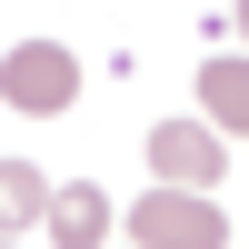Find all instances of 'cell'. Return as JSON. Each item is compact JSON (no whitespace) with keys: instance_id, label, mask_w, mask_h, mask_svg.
<instances>
[{"instance_id":"6da1fadb","label":"cell","mask_w":249,"mask_h":249,"mask_svg":"<svg viewBox=\"0 0 249 249\" xmlns=\"http://www.w3.org/2000/svg\"><path fill=\"white\" fill-rule=\"evenodd\" d=\"M0 100H10L20 120H60L80 100V60L60 50V40H20V50L0 60Z\"/></svg>"},{"instance_id":"7a4b0ae2","label":"cell","mask_w":249,"mask_h":249,"mask_svg":"<svg viewBox=\"0 0 249 249\" xmlns=\"http://www.w3.org/2000/svg\"><path fill=\"white\" fill-rule=\"evenodd\" d=\"M219 170H230V140L210 130V120H160L150 130V190H219Z\"/></svg>"},{"instance_id":"3957f363","label":"cell","mask_w":249,"mask_h":249,"mask_svg":"<svg viewBox=\"0 0 249 249\" xmlns=\"http://www.w3.org/2000/svg\"><path fill=\"white\" fill-rule=\"evenodd\" d=\"M130 230H140V249H230V210L199 190H150L130 210Z\"/></svg>"},{"instance_id":"277c9868","label":"cell","mask_w":249,"mask_h":249,"mask_svg":"<svg viewBox=\"0 0 249 249\" xmlns=\"http://www.w3.org/2000/svg\"><path fill=\"white\" fill-rule=\"evenodd\" d=\"M60 249H100L110 239V190L100 179H70V190H50V219H40Z\"/></svg>"},{"instance_id":"5b68a950","label":"cell","mask_w":249,"mask_h":249,"mask_svg":"<svg viewBox=\"0 0 249 249\" xmlns=\"http://www.w3.org/2000/svg\"><path fill=\"white\" fill-rule=\"evenodd\" d=\"M199 110L210 130H249V60H199Z\"/></svg>"},{"instance_id":"8992f818","label":"cell","mask_w":249,"mask_h":249,"mask_svg":"<svg viewBox=\"0 0 249 249\" xmlns=\"http://www.w3.org/2000/svg\"><path fill=\"white\" fill-rule=\"evenodd\" d=\"M30 219H50V179L30 160H0V239H20Z\"/></svg>"},{"instance_id":"52a82bcc","label":"cell","mask_w":249,"mask_h":249,"mask_svg":"<svg viewBox=\"0 0 249 249\" xmlns=\"http://www.w3.org/2000/svg\"><path fill=\"white\" fill-rule=\"evenodd\" d=\"M239 40H249V10H239Z\"/></svg>"},{"instance_id":"ba28073f","label":"cell","mask_w":249,"mask_h":249,"mask_svg":"<svg viewBox=\"0 0 249 249\" xmlns=\"http://www.w3.org/2000/svg\"><path fill=\"white\" fill-rule=\"evenodd\" d=\"M0 249H20V239H0Z\"/></svg>"}]
</instances>
